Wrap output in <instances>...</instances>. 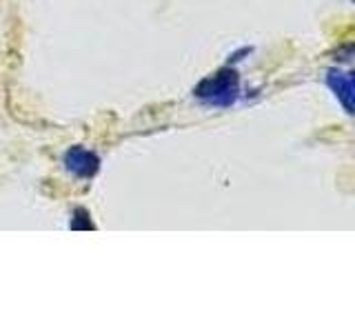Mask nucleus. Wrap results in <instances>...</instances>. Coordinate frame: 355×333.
Masks as SVG:
<instances>
[{
	"label": "nucleus",
	"instance_id": "nucleus-3",
	"mask_svg": "<svg viewBox=\"0 0 355 333\" xmlns=\"http://www.w3.org/2000/svg\"><path fill=\"white\" fill-rule=\"evenodd\" d=\"M338 76V80L336 78H329V83H331V87L336 89L338 92V96L342 98V103L347 105L349 109H351V94H353V85H351V78H347L344 74H336Z\"/></svg>",
	"mask_w": 355,
	"mask_h": 333
},
{
	"label": "nucleus",
	"instance_id": "nucleus-1",
	"mask_svg": "<svg viewBox=\"0 0 355 333\" xmlns=\"http://www.w3.org/2000/svg\"><path fill=\"white\" fill-rule=\"evenodd\" d=\"M236 92H238V78H236V71H229V69L207 78V80H202V85L198 87V96L214 105L233 103Z\"/></svg>",
	"mask_w": 355,
	"mask_h": 333
},
{
	"label": "nucleus",
	"instance_id": "nucleus-2",
	"mask_svg": "<svg viewBox=\"0 0 355 333\" xmlns=\"http://www.w3.org/2000/svg\"><path fill=\"white\" fill-rule=\"evenodd\" d=\"M64 162H67V169L78 173V176H94L96 169H98L96 155L92 151H87V149H80V147L67 151Z\"/></svg>",
	"mask_w": 355,
	"mask_h": 333
}]
</instances>
